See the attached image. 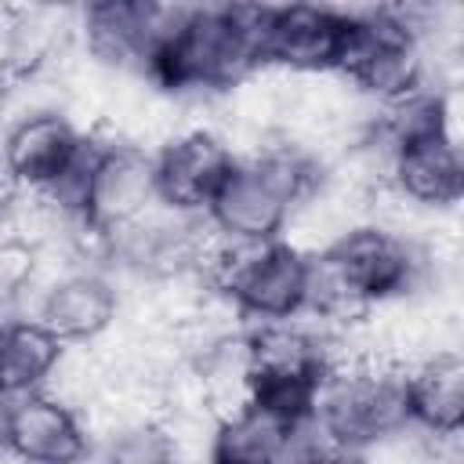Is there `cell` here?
Listing matches in <instances>:
<instances>
[{
	"mask_svg": "<svg viewBox=\"0 0 464 464\" xmlns=\"http://www.w3.org/2000/svg\"><path fill=\"white\" fill-rule=\"evenodd\" d=\"M214 290L228 297L246 326L297 319L308 297V257L283 239L228 246L214 272Z\"/></svg>",
	"mask_w": 464,
	"mask_h": 464,
	"instance_id": "obj_8",
	"label": "cell"
},
{
	"mask_svg": "<svg viewBox=\"0 0 464 464\" xmlns=\"http://www.w3.org/2000/svg\"><path fill=\"white\" fill-rule=\"evenodd\" d=\"M40 294V250L18 236L0 232V315L22 312V304Z\"/></svg>",
	"mask_w": 464,
	"mask_h": 464,
	"instance_id": "obj_18",
	"label": "cell"
},
{
	"mask_svg": "<svg viewBox=\"0 0 464 464\" xmlns=\"http://www.w3.org/2000/svg\"><path fill=\"white\" fill-rule=\"evenodd\" d=\"M156 207L160 192L152 152L134 141L94 134L76 188V214L83 228L105 243L145 221Z\"/></svg>",
	"mask_w": 464,
	"mask_h": 464,
	"instance_id": "obj_6",
	"label": "cell"
},
{
	"mask_svg": "<svg viewBox=\"0 0 464 464\" xmlns=\"http://www.w3.org/2000/svg\"><path fill=\"white\" fill-rule=\"evenodd\" d=\"M254 362V402L308 420L319 381L330 370V334L308 315L246 330Z\"/></svg>",
	"mask_w": 464,
	"mask_h": 464,
	"instance_id": "obj_7",
	"label": "cell"
},
{
	"mask_svg": "<svg viewBox=\"0 0 464 464\" xmlns=\"http://www.w3.org/2000/svg\"><path fill=\"white\" fill-rule=\"evenodd\" d=\"M33 315L65 344H98L123 315L120 283L102 268H72L40 286Z\"/></svg>",
	"mask_w": 464,
	"mask_h": 464,
	"instance_id": "obj_12",
	"label": "cell"
},
{
	"mask_svg": "<svg viewBox=\"0 0 464 464\" xmlns=\"http://www.w3.org/2000/svg\"><path fill=\"white\" fill-rule=\"evenodd\" d=\"M76 47V7H0V76L14 87L54 76Z\"/></svg>",
	"mask_w": 464,
	"mask_h": 464,
	"instance_id": "obj_13",
	"label": "cell"
},
{
	"mask_svg": "<svg viewBox=\"0 0 464 464\" xmlns=\"http://www.w3.org/2000/svg\"><path fill=\"white\" fill-rule=\"evenodd\" d=\"M65 344L33 312L0 315V399L14 402L47 392Z\"/></svg>",
	"mask_w": 464,
	"mask_h": 464,
	"instance_id": "obj_17",
	"label": "cell"
},
{
	"mask_svg": "<svg viewBox=\"0 0 464 464\" xmlns=\"http://www.w3.org/2000/svg\"><path fill=\"white\" fill-rule=\"evenodd\" d=\"M308 424L330 446L370 453L410 428L402 370L352 355L330 362L326 377L315 388Z\"/></svg>",
	"mask_w": 464,
	"mask_h": 464,
	"instance_id": "obj_3",
	"label": "cell"
},
{
	"mask_svg": "<svg viewBox=\"0 0 464 464\" xmlns=\"http://www.w3.org/2000/svg\"><path fill=\"white\" fill-rule=\"evenodd\" d=\"M344 14L348 25L334 76H341L366 105L388 109L431 87L424 47L406 7H362Z\"/></svg>",
	"mask_w": 464,
	"mask_h": 464,
	"instance_id": "obj_4",
	"label": "cell"
},
{
	"mask_svg": "<svg viewBox=\"0 0 464 464\" xmlns=\"http://www.w3.org/2000/svg\"><path fill=\"white\" fill-rule=\"evenodd\" d=\"M91 130H83L65 109L36 105L18 109L4 123V167L18 192H51L76 210V188L83 160L91 152Z\"/></svg>",
	"mask_w": 464,
	"mask_h": 464,
	"instance_id": "obj_5",
	"label": "cell"
},
{
	"mask_svg": "<svg viewBox=\"0 0 464 464\" xmlns=\"http://www.w3.org/2000/svg\"><path fill=\"white\" fill-rule=\"evenodd\" d=\"M323 167L286 138H268L243 152L207 207L210 228L232 246L272 243L283 236L294 207L312 192Z\"/></svg>",
	"mask_w": 464,
	"mask_h": 464,
	"instance_id": "obj_2",
	"label": "cell"
},
{
	"mask_svg": "<svg viewBox=\"0 0 464 464\" xmlns=\"http://www.w3.org/2000/svg\"><path fill=\"white\" fill-rule=\"evenodd\" d=\"M348 14L326 4L268 7L261 29V69L286 76H326L337 69Z\"/></svg>",
	"mask_w": 464,
	"mask_h": 464,
	"instance_id": "obj_11",
	"label": "cell"
},
{
	"mask_svg": "<svg viewBox=\"0 0 464 464\" xmlns=\"http://www.w3.org/2000/svg\"><path fill=\"white\" fill-rule=\"evenodd\" d=\"M308 439V420H297L265 402H250L214 424L207 464H297Z\"/></svg>",
	"mask_w": 464,
	"mask_h": 464,
	"instance_id": "obj_15",
	"label": "cell"
},
{
	"mask_svg": "<svg viewBox=\"0 0 464 464\" xmlns=\"http://www.w3.org/2000/svg\"><path fill=\"white\" fill-rule=\"evenodd\" d=\"M265 14L268 7L254 4L185 7L156 51L149 80L192 109H214L221 94L261 69Z\"/></svg>",
	"mask_w": 464,
	"mask_h": 464,
	"instance_id": "obj_1",
	"label": "cell"
},
{
	"mask_svg": "<svg viewBox=\"0 0 464 464\" xmlns=\"http://www.w3.org/2000/svg\"><path fill=\"white\" fill-rule=\"evenodd\" d=\"M7 435H11V402L0 399V460L7 457Z\"/></svg>",
	"mask_w": 464,
	"mask_h": 464,
	"instance_id": "obj_19",
	"label": "cell"
},
{
	"mask_svg": "<svg viewBox=\"0 0 464 464\" xmlns=\"http://www.w3.org/2000/svg\"><path fill=\"white\" fill-rule=\"evenodd\" d=\"M181 4H145V0H102L76 7L80 51L105 72L145 76L156 51L181 18Z\"/></svg>",
	"mask_w": 464,
	"mask_h": 464,
	"instance_id": "obj_9",
	"label": "cell"
},
{
	"mask_svg": "<svg viewBox=\"0 0 464 464\" xmlns=\"http://www.w3.org/2000/svg\"><path fill=\"white\" fill-rule=\"evenodd\" d=\"M87 450V424L65 399L36 392L11 402L7 457L14 464H80Z\"/></svg>",
	"mask_w": 464,
	"mask_h": 464,
	"instance_id": "obj_14",
	"label": "cell"
},
{
	"mask_svg": "<svg viewBox=\"0 0 464 464\" xmlns=\"http://www.w3.org/2000/svg\"><path fill=\"white\" fill-rule=\"evenodd\" d=\"M152 160H156L160 203L174 214L203 218L239 156L221 130L196 123L174 134L170 141H163L152 152Z\"/></svg>",
	"mask_w": 464,
	"mask_h": 464,
	"instance_id": "obj_10",
	"label": "cell"
},
{
	"mask_svg": "<svg viewBox=\"0 0 464 464\" xmlns=\"http://www.w3.org/2000/svg\"><path fill=\"white\" fill-rule=\"evenodd\" d=\"M410 428L431 439L464 431V359L460 348H439L402 370Z\"/></svg>",
	"mask_w": 464,
	"mask_h": 464,
	"instance_id": "obj_16",
	"label": "cell"
}]
</instances>
